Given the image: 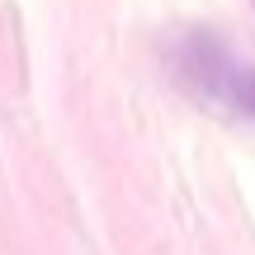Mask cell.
I'll return each mask as SVG.
<instances>
[{"mask_svg":"<svg viewBox=\"0 0 255 255\" xmlns=\"http://www.w3.org/2000/svg\"><path fill=\"white\" fill-rule=\"evenodd\" d=\"M165 66L194 104L237 123H255V62L241 57L222 33L180 28L165 47Z\"/></svg>","mask_w":255,"mask_h":255,"instance_id":"cell-1","label":"cell"},{"mask_svg":"<svg viewBox=\"0 0 255 255\" xmlns=\"http://www.w3.org/2000/svg\"><path fill=\"white\" fill-rule=\"evenodd\" d=\"M251 5H255V0H251Z\"/></svg>","mask_w":255,"mask_h":255,"instance_id":"cell-2","label":"cell"}]
</instances>
